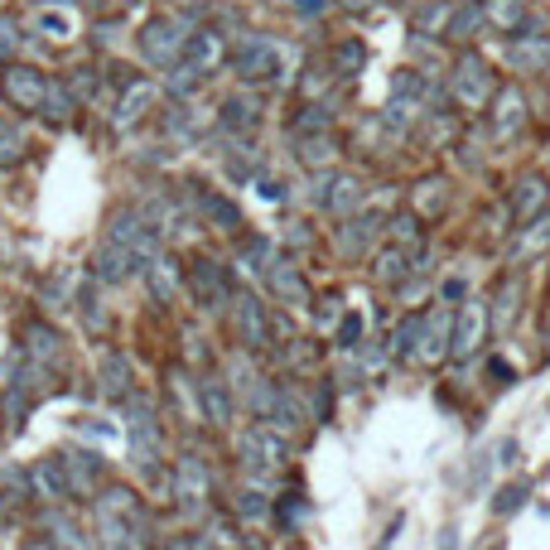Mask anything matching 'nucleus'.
<instances>
[{
  "mask_svg": "<svg viewBox=\"0 0 550 550\" xmlns=\"http://www.w3.org/2000/svg\"><path fill=\"white\" fill-rule=\"evenodd\" d=\"M415 218H444V208H449V184L444 179H425L411 198Z\"/></svg>",
  "mask_w": 550,
  "mask_h": 550,
  "instance_id": "obj_23",
  "label": "nucleus"
},
{
  "mask_svg": "<svg viewBox=\"0 0 550 550\" xmlns=\"http://www.w3.org/2000/svg\"><path fill=\"white\" fill-rule=\"evenodd\" d=\"M242 459L247 464H285L290 459V444H285V435L275 430V425H251L247 435H242Z\"/></svg>",
  "mask_w": 550,
  "mask_h": 550,
  "instance_id": "obj_8",
  "label": "nucleus"
},
{
  "mask_svg": "<svg viewBox=\"0 0 550 550\" xmlns=\"http://www.w3.org/2000/svg\"><path fill=\"white\" fill-rule=\"evenodd\" d=\"M550 247V213L546 218H536L531 227H526L522 237H517V247H512V261L522 266V261H531V256H541V251Z\"/></svg>",
  "mask_w": 550,
  "mask_h": 550,
  "instance_id": "obj_25",
  "label": "nucleus"
},
{
  "mask_svg": "<svg viewBox=\"0 0 550 550\" xmlns=\"http://www.w3.org/2000/svg\"><path fill=\"white\" fill-rule=\"evenodd\" d=\"M391 237H396V247H411V242H420V218H415V213L396 218V222H391Z\"/></svg>",
  "mask_w": 550,
  "mask_h": 550,
  "instance_id": "obj_43",
  "label": "nucleus"
},
{
  "mask_svg": "<svg viewBox=\"0 0 550 550\" xmlns=\"http://www.w3.org/2000/svg\"><path fill=\"white\" fill-rule=\"evenodd\" d=\"M107 242L136 251L140 261H150V256L160 251V232L140 218V213H116V218H111V237H107Z\"/></svg>",
  "mask_w": 550,
  "mask_h": 550,
  "instance_id": "obj_6",
  "label": "nucleus"
},
{
  "mask_svg": "<svg viewBox=\"0 0 550 550\" xmlns=\"http://www.w3.org/2000/svg\"><path fill=\"white\" fill-rule=\"evenodd\" d=\"M0 97H5V107L15 111H44V97H49V78L39 73V68H29V63H5L0 68Z\"/></svg>",
  "mask_w": 550,
  "mask_h": 550,
  "instance_id": "obj_3",
  "label": "nucleus"
},
{
  "mask_svg": "<svg viewBox=\"0 0 550 550\" xmlns=\"http://www.w3.org/2000/svg\"><path fill=\"white\" fill-rule=\"evenodd\" d=\"M483 20H493L502 34H522L526 5L522 0H488V5H483Z\"/></svg>",
  "mask_w": 550,
  "mask_h": 550,
  "instance_id": "obj_27",
  "label": "nucleus"
},
{
  "mask_svg": "<svg viewBox=\"0 0 550 550\" xmlns=\"http://www.w3.org/2000/svg\"><path fill=\"white\" fill-rule=\"evenodd\" d=\"M0 497H5V502H25V497H34L29 468H0Z\"/></svg>",
  "mask_w": 550,
  "mask_h": 550,
  "instance_id": "obj_33",
  "label": "nucleus"
},
{
  "mask_svg": "<svg viewBox=\"0 0 550 550\" xmlns=\"http://www.w3.org/2000/svg\"><path fill=\"white\" fill-rule=\"evenodd\" d=\"M266 285H271L275 300L290 304V309H304V304H309V285H304L300 266H290V261H271V271H266Z\"/></svg>",
  "mask_w": 550,
  "mask_h": 550,
  "instance_id": "obj_13",
  "label": "nucleus"
},
{
  "mask_svg": "<svg viewBox=\"0 0 550 550\" xmlns=\"http://www.w3.org/2000/svg\"><path fill=\"white\" fill-rule=\"evenodd\" d=\"M237 512H242V517H261V512H266V497H261V493H242Z\"/></svg>",
  "mask_w": 550,
  "mask_h": 550,
  "instance_id": "obj_46",
  "label": "nucleus"
},
{
  "mask_svg": "<svg viewBox=\"0 0 550 550\" xmlns=\"http://www.w3.org/2000/svg\"><path fill=\"white\" fill-rule=\"evenodd\" d=\"M488 372H493V377H497V386H512V372H507V362H493Z\"/></svg>",
  "mask_w": 550,
  "mask_h": 550,
  "instance_id": "obj_48",
  "label": "nucleus"
},
{
  "mask_svg": "<svg viewBox=\"0 0 550 550\" xmlns=\"http://www.w3.org/2000/svg\"><path fill=\"white\" fill-rule=\"evenodd\" d=\"M367 237H372V218L348 222V227H338V251H343V256H358V251L367 247Z\"/></svg>",
  "mask_w": 550,
  "mask_h": 550,
  "instance_id": "obj_37",
  "label": "nucleus"
},
{
  "mask_svg": "<svg viewBox=\"0 0 550 550\" xmlns=\"http://www.w3.org/2000/svg\"><path fill=\"white\" fill-rule=\"evenodd\" d=\"M198 401H203V415L213 420V425H227L232 420V396H227V386L218 377H203L198 382Z\"/></svg>",
  "mask_w": 550,
  "mask_h": 550,
  "instance_id": "obj_22",
  "label": "nucleus"
},
{
  "mask_svg": "<svg viewBox=\"0 0 550 550\" xmlns=\"http://www.w3.org/2000/svg\"><path fill=\"white\" fill-rule=\"evenodd\" d=\"M20 550H58V541H54V536H29Z\"/></svg>",
  "mask_w": 550,
  "mask_h": 550,
  "instance_id": "obj_47",
  "label": "nucleus"
},
{
  "mask_svg": "<svg viewBox=\"0 0 550 550\" xmlns=\"http://www.w3.org/2000/svg\"><path fill=\"white\" fill-rule=\"evenodd\" d=\"M34 29H39L49 44H63V39H73V15H63V10H39V15H34Z\"/></svg>",
  "mask_w": 550,
  "mask_h": 550,
  "instance_id": "obj_31",
  "label": "nucleus"
},
{
  "mask_svg": "<svg viewBox=\"0 0 550 550\" xmlns=\"http://www.w3.org/2000/svg\"><path fill=\"white\" fill-rule=\"evenodd\" d=\"M140 266V256L136 251H126V247H116V242H107V247L92 256V275L97 280H107V285H116V280H126V275Z\"/></svg>",
  "mask_w": 550,
  "mask_h": 550,
  "instance_id": "obj_17",
  "label": "nucleus"
},
{
  "mask_svg": "<svg viewBox=\"0 0 550 550\" xmlns=\"http://www.w3.org/2000/svg\"><path fill=\"white\" fill-rule=\"evenodd\" d=\"M20 155H25V131L0 116V165H15Z\"/></svg>",
  "mask_w": 550,
  "mask_h": 550,
  "instance_id": "obj_38",
  "label": "nucleus"
},
{
  "mask_svg": "<svg viewBox=\"0 0 550 550\" xmlns=\"http://www.w3.org/2000/svg\"><path fill=\"white\" fill-rule=\"evenodd\" d=\"M488 329H493V324H488V304L464 300L459 304V314H454V343H449V358H468V353H478V343H483V333Z\"/></svg>",
  "mask_w": 550,
  "mask_h": 550,
  "instance_id": "obj_5",
  "label": "nucleus"
},
{
  "mask_svg": "<svg viewBox=\"0 0 550 550\" xmlns=\"http://www.w3.org/2000/svg\"><path fill=\"white\" fill-rule=\"evenodd\" d=\"M526 493H531V483H526V478H517V483H507V488H502V493L493 497V512H497V517H507V512H517V507H522V502H526Z\"/></svg>",
  "mask_w": 550,
  "mask_h": 550,
  "instance_id": "obj_40",
  "label": "nucleus"
},
{
  "mask_svg": "<svg viewBox=\"0 0 550 550\" xmlns=\"http://www.w3.org/2000/svg\"><path fill=\"white\" fill-rule=\"evenodd\" d=\"M126 5H136V0H126Z\"/></svg>",
  "mask_w": 550,
  "mask_h": 550,
  "instance_id": "obj_51",
  "label": "nucleus"
},
{
  "mask_svg": "<svg viewBox=\"0 0 550 550\" xmlns=\"http://www.w3.org/2000/svg\"><path fill=\"white\" fill-rule=\"evenodd\" d=\"M189 290H193V300L203 304V309H218L222 300H227V275H222L218 261H193L189 266Z\"/></svg>",
  "mask_w": 550,
  "mask_h": 550,
  "instance_id": "obj_12",
  "label": "nucleus"
},
{
  "mask_svg": "<svg viewBox=\"0 0 550 550\" xmlns=\"http://www.w3.org/2000/svg\"><path fill=\"white\" fill-rule=\"evenodd\" d=\"M102 391L107 396H126L131 391V358L126 353H107L102 358Z\"/></svg>",
  "mask_w": 550,
  "mask_h": 550,
  "instance_id": "obj_28",
  "label": "nucleus"
},
{
  "mask_svg": "<svg viewBox=\"0 0 550 550\" xmlns=\"http://www.w3.org/2000/svg\"><path fill=\"white\" fill-rule=\"evenodd\" d=\"M324 184H329V189L319 193V203H324L329 213H353V208L362 203V184L353 179V174H329Z\"/></svg>",
  "mask_w": 550,
  "mask_h": 550,
  "instance_id": "obj_18",
  "label": "nucleus"
},
{
  "mask_svg": "<svg viewBox=\"0 0 550 550\" xmlns=\"http://www.w3.org/2000/svg\"><path fill=\"white\" fill-rule=\"evenodd\" d=\"M198 208H203V218H213L218 227H227V232L242 227V213H237L227 198H218V193H198Z\"/></svg>",
  "mask_w": 550,
  "mask_h": 550,
  "instance_id": "obj_30",
  "label": "nucleus"
},
{
  "mask_svg": "<svg viewBox=\"0 0 550 550\" xmlns=\"http://www.w3.org/2000/svg\"><path fill=\"white\" fill-rule=\"evenodd\" d=\"M358 338H362V319H358V314H348V319L338 324V343H343V348H353Z\"/></svg>",
  "mask_w": 550,
  "mask_h": 550,
  "instance_id": "obj_45",
  "label": "nucleus"
},
{
  "mask_svg": "<svg viewBox=\"0 0 550 550\" xmlns=\"http://www.w3.org/2000/svg\"><path fill=\"white\" fill-rule=\"evenodd\" d=\"M546 208V179L541 174H526L522 184H517V193H512V213L517 218H531V213H541Z\"/></svg>",
  "mask_w": 550,
  "mask_h": 550,
  "instance_id": "obj_24",
  "label": "nucleus"
},
{
  "mask_svg": "<svg viewBox=\"0 0 550 550\" xmlns=\"http://www.w3.org/2000/svg\"><path fill=\"white\" fill-rule=\"evenodd\" d=\"M300 160H304V165H329V160H333V140L329 136H300Z\"/></svg>",
  "mask_w": 550,
  "mask_h": 550,
  "instance_id": "obj_41",
  "label": "nucleus"
},
{
  "mask_svg": "<svg viewBox=\"0 0 550 550\" xmlns=\"http://www.w3.org/2000/svg\"><path fill=\"white\" fill-rule=\"evenodd\" d=\"M372 275L382 280V285H396L401 275H406V251L401 247H386L377 261H372Z\"/></svg>",
  "mask_w": 550,
  "mask_h": 550,
  "instance_id": "obj_34",
  "label": "nucleus"
},
{
  "mask_svg": "<svg viewBox=\"0 0 550 550\" xmlns=\"http://www.w3.org/2000/svg\"><path fill=\"white\" fill-rule=\"evenodd\" d=\"M140 271H145V280H150V295H155V300H169V295L179 290V261L165 256V251H155Z\"/></svg>",
  "mask_w": 550,
  "mask_h": 550,
  "instance_id": "obj_19",
  "label": "nucleus"
},
{
  "mask_svg": "<svg viewBox=\"0 0 550 550\" xmlns=\"http://www.w3.org/2000/svg\"><path fill=\"white\" fill-rule=\"evenodd\" d=\"M232 324H237V338H242L247 348H266L271 329H266V309H261V300L242 295V300L232 304Z\"/></svg>",
  "mask_w": 550,
  "mask_h": 550,
  "instance_id": "obj_14",
  "label": "nucleus"
},
{
  "mask_svg": "<svg viewBox=\"0 0 550 550\" xmlns=\"http://www.w3.org/2000/svg\"><path fill=\"white\" fill-rule=\"evenodd\" d=\"M343 10H367V5H377V0H338Z\"/></svg>",
  "mask_w": 550,
  "mask_h": 550,
  "instance_id": "obj_49",
  "label": "nucleus"
},
{
  "mask_svg": "<svg viewBox=\"0 0 550 550\" xmlns=\"http://www.w3.org/2000/svg\"><path fill=\"white\" fill-rule=\"evenodd\" d=\"M97 5H107V0H92V10H97Z\"/></svg>",
  "mask_w": 550,
  "mask_h": 550,
  "instance_id": "obj_50",
  "label": "nucleus"
},
{
  "mask_svg": "<svg viewBox=\"0 0 550 550\" xmlns=\"http://www.w3.org/2000/svg\"><path fill=\"white\" fill-rule=\"evenodd\" d=\"M362 63H367V49H362L358 39H348V44H338V49H333V68H338L343 78H358Z\"/></svg>",
  "mask_w": 550,
  "mask_h": 550,
  "instance_id": "obj_35",
  "label": "nucleus"
},
{
  "mask_svg": "<svg viewBox=\"0 0 550 550\" xmlns=\"http://www.w3.org/2000/svg\"><path fill=\"white\" fill-rule=\"evenodd\" d=\"M155 102H160V87L150 83V78H131L126 92H121V102H116V111H111V126H116V131H131L136 121L150 116Z\"/></svg>",
  "mask_w": 550,
  "mask_h": 550,
  "instance_id": "obj_7",
  "label": "nucleus"
},
{
  "mask_svg": "<svg viewBox=\"0 0 550 550\" xmlns=\"http://www.w3.org/2000/svg\"><path fill=\"white\" fill-rule=\"evenodd\" d=\"M420 329H425V314H420V319H406V324L396 329V353H401V358H415V353H420Z\"/></svg>",
  "mask_w": 550,
  "mask_h": 550,
  "instance_id": "obj_42",
  "label": "nucleus"
},
{
  "mask_svg": "<svg viewBox=\"0 0 550 550\" xmlns=\"http://www.w3.org/2000/svg\"><path fill=\"white\" fill-rule=\"evenodd\" d=\"M261 116H256V102H247V97H232L227 107H222V126H232V131H251Z\"/></svg>",
  "mask_w": 550,
  "mask_h": 550,
  "instance_id": "obj_36",
  "label": "nucleus"
},
{
  "mask_svg": "<svg viewBox=\"0 0 550 550\" xmlns=\"http://www.w3.org/2000/svg\"><path fill=\"white\" fill-rule=\"evenodd\" d=\"M507 63L517 73H550V34H512Z\"/></svg>",
  "mask_w": 550,
  "mask_h": 550,
  "instance_id": "obj_10",
  "label": "nucleus"
},
{
  "mask_svg": "<svg viewBox=\"0 0 550 550\" xmlns=\"http://www.w3.org/2000/svg\"><path fill=\"white\" fill-rule=\"evenodd\" d=\"M63 468L73 473V478H68V488H73V493H87V488L97 483V454L73 449V454H63Z\"/></svg>",
  "mask_w": 550,
  "mask_h": 550,
  "instance_id": "obj_29",
  "label": "nucleus"
},
{
  "mask_svg": "<svg viewBox=\"0 0 550 550\" xmlns=\"http://www.w3.org/2000/svg\"><path fill=\"white\" fill-rule=\"evenodd\" d=\"M174 497H179V507H189V512L208 502V468H203V459H193V454L179 459V468H174Z\"/></svg>",
  "mask_w": 550,
  "mask_h": 550,
  "instance_id": "obj_11",
  "label": "nucleus"
},
{
  "mask_svg": "<svg viewBox=\"0 0 550 550\" xmlns=\"http://www.w3.org/2000/svg\"><path fill=\"white\" fill-rule=\"evenodd\" d=\"M522 121H526L522 87H502V92H497V102H493V136L497 140L517 136V131H522Z\"/></svg>",
  "mask_w": 550,
  "mask_h": 550,
  "instance_id": "obj_16",
  "label": "nucleus"
},
{
  "mask_svg": "<svg viewBox=\"0 0 550 550\" xmlns=\"http://www.w3.org/2000/svg\"><path fill=\"white\" fill-rule=\"evenodd\" d=\"M73 111H78V97L68 92V83H63V78H58V83H49V97H44V116H49V121H68Z\"/></svg>",
  "mask_w": 550,
  "mask_h": 550,
  "instance_id": "obj_32",
  "label": "nucleus"
},
{
  "mask_svg": "<svg viewBox=\"0 0 550 550\" xmlns=\"http://www.w3.org/2000/svg\"><path fill=\"white\" fill-rule=\"evenodd\" d=\"M512 319H517V280H507V285H502V295H497V309L488 314V324H493V329H507Z\"/></svg>",
  "mask_w": 550,
  "mask_h": 550,
  "instance_id": "obj_39",
  "label": "nucleus"
},
{
  "mask_svg": "<svg viewBox=\"0 0 550 550\" xmlns=\"http://www.w3.org/2000/svg\"><path fill=\"white\" fill-rule=\"evenodd\" d=\"M232 68H237L242 83H271V78L285 73V54H280V44L266 39V34H247V39L232 49Z\"/></svg>",
  "mask_w": 550,
  "mask_h": 550,
  "instance_id": "obj_2",
  "label": "nucleus"
},
{
  "mask_svg": "<svg viewBox=\"0 0 550 550\" xmlns=\"http://www.w3.org/2000/svg\"><path fill=\"white\" fill-rule=\"evenodd\" d=\"M136 44H140V58H145V63H155V68H174V63L184 58L189 34H184V20H179V15H155V20L140 25Z\"/></svg>",
  "mask_w": 550,
  "mask_h": 550,
  "instance_id": "obj_1",
  "label": "nucleus"
},
{
  "mask_svg": "<svg viewBox=\"0 0 550 550\" xmlns=\"http://www.w3.org/2000/svg\"><path fill=\"white\" fill-rule=\"evenodd\" d=\"M25 343H29V358L44 362V367H49V362L63 353V338H58L49 324H29V329H25Z\"/></svg>",
  "mask_w": 550,
  "mask_h": 550,
  "instance_id": "obj_26",
  "label": "nucleus"
},
{
  "mask_svg": "<svg viewBox=\"0 0 550 550\" xmlns=\"http://www.w3.org/2000/svg\"><path fill=\"white\" fill-rule=\"evenodd\" d=\"M222 58H227V39H222L218 29H198V34H189V44H184V58H179V63H189L198 78H208Z\"/></svg>",
  "mask_w": 550,
  "mask_h": 550,
  "instance_id": "obj_9",
  "label": "nucleus"
},
{
  "mask_svg": "<svg viewBox=\"0 0 550 550\" xmlns=\"http://www.w3.org/2000/svg\"><path fill=\"white\" fill-rule=\"evenodd\" d=\"M15 44H20V25H15L10 15H0V63L15 54Z\"/></svg>",
  "mask_w": 550,
  "mask_h": 550,
  "instance_id": "obj_44",
  "label": "nucleus"
},
{
  "mask_svg": "<svg viewBox=\"0 0 550 550\" xmlns=\"http://www.w3.org/2000/svg\"><path fill=\"white\" fill-rule=\"evenodd\" d=\"M449 343H454V319L449 314H425V329H420V362H444L449 358Z\"/></svg>",
  "mask_w": 550,
  "mask_h": 550,
  "instance_id": "obj_15",
  "label": "nucleus"
},
{
  "mask_svg": "<svg viewBox=\"0 0 550 550\" xmlns=\"http://www.w3.org/2000/svg\"><path fill=\"white\" fill-rule=\"evenodd\" d=\"M449 87H454V97H459V107H468V111H478L488 97L497 92V83H493V68L483 63L478 54H464L459 63H454V78H449Z\"/></svg>",
  "mask_w": 550,
  "mask_h": 550,
  "instance_id": "obj_4",
  "label": "nucleus"
},
{
  "mask_svg": "<svg viewBox=\"0 0 550 550\" xmlns=\"http://www.w3.org/2000/svg\"><path fill=\"white\" fill-rule=\"evenodd\" d=\"M454 5H459V0H430V5H420L411 15V29L415 34H430V39H444V34H449V20H454Z\"/></svg>",
  "mask_w": 550,
  "mask_h": 550,
  "instance_id": "obj_20",
  "label": "nucleus"
},
{
  "mask_svg": "<svg viewBox=\"0 0 550 550\" xmlns=\"http://www.w3.org/2000/svg\"><path fill=\"white\" fill-rule=\"evenodd\" d=\"M29 483H34V497H68V473H63V459H39V464L29 468Z\"/></svg>",
  "mask_w": 550,
  "mask_h": 550,
  "instance_id": "obj_21",
  "label": "nucleus"
}]
</instances>
